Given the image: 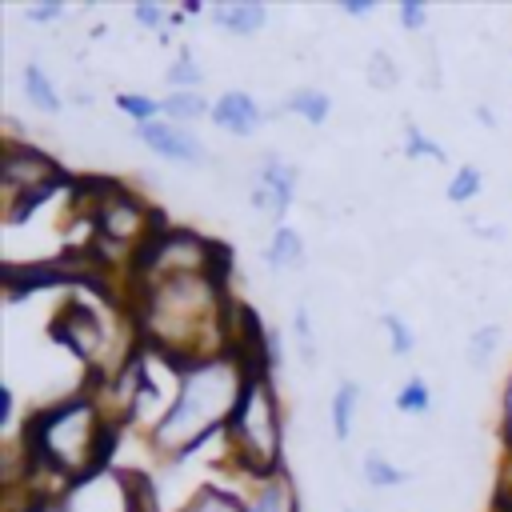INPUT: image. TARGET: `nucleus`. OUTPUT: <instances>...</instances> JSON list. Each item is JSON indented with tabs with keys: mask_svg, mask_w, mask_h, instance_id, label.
<instances>
[{
	"mask_svg": "<svg viewBox=\"0 0 512 512\" xmlns=\"http://www.w3.org/2000/svg\"><path fill=\"white\" fill-rule=\"evenodd\" d=\"M500 444L512 456V372H508L504 392H500Z\"/></svg>",
	"mask_w": 512,
	"mask_h": 512,
	"instance_id": "nucleus-30",
	"label": "nucleus"
},
{
	"mask_svg": "<svg viewBox=\"0 0 512 512\" xmlns=\"http://www.w3.org/2000/svg\"><path fill=\"white\" fill-rule=\"evenodd\" d=\"M180 512H248V504L232 492V488H220V484H200L184 504H180Z\"/></svg>",
	"mask_w": 512,
	"mask_h": 512,
	"instance_id": "nucleus-14",
	"label": "nucleus"
},
{
	"mask_svg": "<svg viewBox=\"0 0 512 512\" xmlns=\"http://www.w3.org/2000/svg\"><path fill=\"white\" fill-rule=\"evenodd\" d=\"M396 408H400V412H428V408H432V392H428L424 376H412V380L396 392Z\"/></svg>",
	"mask_w": 512,
	"mask_h": 512,
	"instance_id": "nucleus-26",
	"label": "nucleus"
},
{
	"mask_svg": "<svg viewBox=\"0 0 512 512\" xmlns=\"http://www.w3.org/2000/svg\"><path fill=\"white\" fill-rule=\"evenodd\" d=\"M168 84H172L176 92H200L204 72H200V64H196L188 52H180V56H176V64L168 68Z\"/></svg>",
	"mask_w": 512,
	"mask_h": 512,
	"instance_id": "nucleus-24",
	"label": "nucleus"
},
{
	"mask_svg": "<svg viewBox=\"0 0 512 512\" xmlns=\"http://www.w3.org/2000/svg\"><path fill=\"white\" fill-rule=\"evenodd\" d=\"M356 404H360V384L356 380H340L336 392H332V436L336 440H348L352 436Z\"/></svg>",
	"mask_w": 512,
	"mask_h": 512,
	"instance_id": "nucleus-16",
	"label": "nucleus"
},
{
	"mask_svg": "<svg viewBox=\"0 0 512 512\" xmlns=\"http://www.w3.org/2000/svg\"><path fill=\"white\" fill-rule=\"evenodd\" d=\"M124 432H128V424H124L120 416L100 412V424H96V436H92V456H88V468L80 472V480H76L72 488H84L92 476H100V472H108V468H112V456L120 452Z\"/></svg>",
	"mask_w": 512,
	"mask_h": 512,
	"instance_id": "nucleus-8",
	"label": "nucleus"
},
{
	"mask_svg": "<svg viewBox=\"0 0 512 512\" xmlns=\"http://www.w3.org/2000/svg\"><path fill=\"white\" fill-rule=\"evenodd\" d=\"M264 260H268V268H272V272H280V268H296V264L304 260V240H300V232H296V228H288V224H276V232H272V240H268Z\"/></svg>",
	"mask_w": 512,
	"mask_h": 512,
	"instance_id": "nucleus-15",
	"label": "nucleus"
},
{
	"mask_svg": "<svg viewBox=\"0 0 512 512\" xmlns=\"http://www.w3.org/2000/svg\"><path fill=\"white\" fill-rule=\"evenodd\" d=\"M364 480H368L372 488H396V484L408 480V472L396 468L392 460H384L380 452H368V456H364Z\"/></svg>",
	"mask_w": 512,
	"mask_h": 512,
	"instance_id": "nucleus-20",
	"label": "nucleus"
},
{
	"mask_svg": "<svg viewBox=\"0 0 512 512\" xmlns=\"http://www.w3.org/2000/svg\"><path fill=\"white\" fill-rule=\"evenodd\" d=\"M60 188H72V176H68V180H56V184H44V188H28V192L8 196V208H4L8 228H20L24 220H32V216L52 200V192H60Z\"/></svg>",
	"mask_w": 512,
	"mask_h": 512,
	"instance_id": "nucleus-13",
	"label": "nucleus"
},
{
	"mask_svg": "<svg viewBox=\"0 0 512 512\" xmlns=\"http://www.w3.org/2000/svg\"><path fill=\"white\" fill-rule=\"evenodd\" d=\"M296 164H288V160H280V156H264V164H260V172H256V184L276 200V216H284L288 212V204L296 200Z\"/></svg>",
	"mask_w": 512,
	"mask_h": 512,
	"instance_id": "nucleus-9",
	"label": "nucleus"
},
{
	"mask_svg": "<svg viewBox=\"0 0 512 512\" xmlns=\"http://www.w3.org/2000/svg\"><path fill=\"white\" fill-rule=\"evenodd\" d=\"M124 512H160V488L144 468H116Z\"/></svg>",
	"mask_w": 512,
	"mask_h": 512,
	"instance_id": "nucleus-10",
	"label": "nucleus"
},
{
	"mask_svg": "<svg viewBox=\"0 0 512 512\" xmlns=\"http://www.w3.org/2000/svg\"><path fill=\"white\" fill-rule=\"evenodd\" d=\"M244 380L248 372L236 352L192 360L184 372H176V396L148 428L152 452L168 464H184L192 452H200L204 440L224 432V420L236 408Z\"/></svg>",
	"mask_w": 512,
	"mask_h": 512,
	"instance_id": "nucleus-1",
	"label": "nucleus"
},
{
	"mask_svg": "<svg viewBox=\"0 0 512 512\" xmlns=\"http://www.w3.org/2000/svg\"><path fill=\"white\" fill-rule=\"evenodd\" d=\"M0 180H4V192L16 196V192H28V188H44V184L68 180V172L48 152L8 136L4 148H0Z\"/></svg>",
	"mask_w": 512,
	"mask_h": 512,
	"instance_id": "nucleus-5",
	"label": "nucleus"
},
{
	"mask_svg": "<svg viewBox=\"0 0 512 512\" xmlns=\"http://www.w3.org/2000/svg\"><path fill=\"white\" fill-rule=\"evenodd\" d=\"M248 512H300L292 476L280 472V476H272V480H260L256 492H252V500H248Z\"/></svg>",
	"mask_w": 512,
	"mask_h": 512,
	"instance_id": "nucleus-12",
	"label": "nucleus"
},
{
	"mask_svg": "<svg viewBox=\"0 0 512 512\" xmlns=\"http://www.w3.org/2000/svg\"><path fill=\"white\" fill-rule=\"evenodd\" d=\"M396 16H400V28L404 32H420L428 24V8L420 0H400V12Z\"/></svg>",
	"mask_w": 512,
	"mask_h": 512,
	"instance_id": "nucleus-31",
	"label": "nucleus"
},
{
	"mask_svg": "<svg viewBox=\"0 0 512 512\" xmlns=\"http://www.w3.org/2000/svg\"><path fill=\"white\" fill-rule=\"evenodd\" d=\"M284 108L296 112V116L308 120V124H324L328 112H332V100H328V92H320V88H296V92L284 100Z\"/></svg>",
	"mask_w": 512,
	"mask_h": 512,
	"instance_id": "nucleus-18",
	"label": "nucleus"
},
{
	"mask_svg": "<svg viewBox=\"0 0 512 512\" xmlns=\"http://www.w3.org/2000/svg\"><path fill=\"white\" fill-rule=\"evenodd\" d=\"M12 416H16V396H12V388H8V384H0V424L8 428V424H12Z\"/></svg>",
	"mask_w": 512,
	"mask_h": 512,
	"instance_id": "nucleus-35",
	"label": "nucleus"
},
{
	"mask_svg": "<svg viewBox=\"0 0 512 512\" xmlns=\"http://www.w3.org/2000/svg\"><path fill=\"white\" fill-rule=\"evenodd\" d=\"M116 108H120L124 116H132L136 124H152V120L164 112V104L152 100V96H144V92H116Z\"/></svg>",
	"mask_w": 512,
	"mask_h": 512,
	"instance_id": "nucleus-21",
	"label": "nucleus"
},
{
	"mask_svg": "<svg viewBox=\"0 0 512 512\" xmlns=\"http://www.w3.org/2000/svg\"><path fill=\"white\" fill-rule=\"evenodd\" d=\"M496 344H500V328L496 324H480V332H472V340H468V360L472 364L488 360L496 352Z\"/></svg>",
	"mask_w": 512,
	"mask_h": 512,
	"instance_id": "nucleus-27",
	"label": "nucleus"
},
{
	"mask_svg": "<svg viewBox=\"0 0 512 512\" xmlns=\"http://www.w3.org/2000/svg\"><path fill=\"white\" fill-rule=\"evenodd\" d=\"M372 4H376V0H344V4H340V12H344V16H368V12H372Z\"/></svg>",
	"mask_w": 512,
	"mask_h": 512,
	"instance_id": "nucleus-36",
	"label": "nucleus"
},
{
	"mask_svg": "<svg viewBox=\"0 0 512 512\" xmlns=\"http://www.w3.org/2000/svg\"><path fill=\"white\" fill-rule=\"evenodd\" d=\"M0 284H4V296L16 304L32 292H44V288H60V284H76V288H92L96 292V280L80 276L76 268H68L60 256L56 260H4L0 264Z\"/></svg>",
	"mask_w": 512,
	"mask_h": 512,
	"instance_id": "nucleus-4",
	"label": "nucleus"
},
{
	"mask_svg": "<svg viewBox=\"0 0 512 512\" xmlns=\"http://www.w3.org/2000/svg\"><path fill=\"white\" fill-rule=\"evenodd\" d=\"M52 340L64 344L76 360H84L88 368H100L104 360V344H108V324L104 316L96 312V304L80 300V296H68L64 308L52 316Z\"/></svg>",
	"mask_w": 512,
	"mask_h": 512,
	"instance_id": "nucleus-3",
	"label": "nucleus"
},
{
	"mask_svg": "<svg viewBox=\"0 0 512 512\" xmlns=\"http://www.w3.org/2000/svg\"><path fill=\"white\" fill-rule=\"evenodd\" d=\"M212 20H216L224 32H232V36H252V32H260V28L268 24V8L256 4V0H236V4L212 8Z\"/></svg>",
	"mask_w": 512,
	"mask_h": 512,
	"instance_id": "nucleus-11",
	"label": "nucleus"
},
{
	"mask_svg": "<svg viewBox=\"0 0 512 512\" xmlns=\"http://www.w3.org/2000/svg\"><path fill=\"white\" fill-rule=\"evenodd\" d=\"M204 276H208L216 288H228V280H232V244H224V240H212V244H208Z\"/></svg>",
	"mask_w": 512,
	"mask_h": 512,
	"instance_id": "nucleus-23",
	"label": "nucleus"
},
{
	"mask_svg": "<svg viewBox=\"0 0 512 512\" xmlns=\"http://www.w3.org/2000/svg\"><path fill=\"white\" fill-rule=\"evenodd\" d=\"M24 92H28L32 108H40V112H60V92L52 88L48 72H44L36 60L24 68Z\"/></svg>",
	"mask_w": 512,
	"mask_h": 512,
	"instance_id": "nucleus-19",
	"label": "nucleus"
},
{
	"mask_svg": "<svg viewBox=\"0 0 512 512\" xmlns=\"http://www.w3.org/2000/svg\"><path fill=\"white\" fill-rule=\"evenodd\" d=\"M132 16H136V24H140V28H152V32H160L164 24H172V16H168L160 4H148V0H144V4H136V8H132Z\"/></svg>",
	"mask_w": 512,
	"mask_h": 512,
	"instance_id": "nucleus-32",
	"label": "nucleus"
},
{
	"mask_svg": "<svg viewBox=\"0 0 512 512\" xmlns=\"http://www.w3.org/2000/svg\"><path fill=\"white\" fill-rule=\"evenodd\" d=\"M368 84L372 88H392L396 84V64L388 52H372L368 56Z\"/></svg>",
	"mask_w": 512,
	"mask_h": 512,
	"instance_id": "nucleus-28",
	"label": "nucleus"
},
{
	"mask_svg": "<svg viewBox=\"0 0 512 512\" xmlns=\"http://www.w3.org/2000/svg\"><path fill=\"white\" fill-rule=\"evenodd\" d=\"M160 104H164V116H168L172 124H188V120L212 116V100H204L200 92H172V96H164Z\"/></svg>",
	"mask_w": 512,
	"mask_h": 512,
	"instance_id": "nucleus-17",
	"label": "nucleus"
},
{
	"mask_svg": "<svg viewBox=\"0 0 512 512\" xmlns=\"http://www.w3.org/2000/svg\"><path fill=\"white\" fill-rule=\"evenodd\" d=\"M136 136L164 160H176V164H204L208 160V148L184 128V124H172V120H152V124H140Z\"/></svg>",
	"mask_w": 512,
	"mask_h": 512,
	"instance_id": "nucleus-6",
	"label": "nucleus"
},
{
	"mask_svg": "<svg viewBox=\"0 0 512 512\" xmlns=\"http://www.w3.org/2000/svg\"><path fill=\"white\" fill-rule=\"evenodd\" d=\"M24 16H28L32 24H52V20H60V16H64V4H56V0H44V4L28 8Z\"/></svg>",
	"mask_w": 512,
	"mask_h": 512,
	"instance_id": "nucleus-34",
	"label": "nucleus"
},
{
	"mask_svg": "<svg viewBox=\"0 0 512 512\" xmlns=\"http://www.w3.org/2000/svg\"><path fill=\"white\" fill-rule=\"evenodd\" d=\"M292 332H296V340H300L304 360H312L316 344H312V316H308V308H304V304H300V308H296V316H292Z\"/></svg>",
	"mask_w": 512,
	"mask_h": 512,
	"instance_id": "nucleus-33",
	"label": "nucleus"
},
{
	"mask_svg": "<svg viewBox=\"0 0 512 512\" xmlns=\"http://www.w3.org/2000/svg\"><path fill=\"white\" fill-rule=\"evenodd\" d=\"M212 120H216L224 132H232V136H248V132L260 128L264 108L256 104V96H248V92H240V88H228L224 96L212 100Z\"/></svg>",
	"mask_w": 512,
	"mask_h": 512,
	"instance_id": "nucleus-7",
	"label": "nucleus"
},
{
	"mask_svg": "<svg viewBox=\"0 0 512 512\" xmlns=\"http://www.w3.org/2000/svg\"><path fill=\"white\" fill-rule=\"evenodd\" d=\"M508 464H512V456H508ZM504 480H508V476H504Z\"/></svg>",
	"mask_w": 512,
	"mask_h": 512,
	"instance_id": "nucleus-37",
	"label": "nucleus"
},
{
	"mask_svg": "<svg viewBox=\"0 0 512 512\" xmlns=\"http://www.w3.org/2000/svg\"><path fill=\"white\" fill-rule=\"evenodd\" d=\"M480 184H484V176H480V168H472V164H460L452 176H448V200L452 204H468L472 196H480Z\"/></svg>",
	"mask_w": 512,
	"mask_h": 512,
	"instance_id": "nucleus-22",
	"label": "nucleus"
},
{
	"mask_svg": "<svg viewBox=\"0 0 512 512\" xmlns=\"http://www.w3.org/2000/svg\"><path fill=\"white\" fill-rule=\"evenodd\" d=\"M404 156H408V160H444V148H440L424 128L408 124V128H404Z\"/></svg>",
	"mask_w": 512,
	"mask_h": 512,
	"instance_id": "nucleus-25",
	"label": "nucleus"
},
{
	"mask_svg": "<svg viewBox=\"0 0 512 512\" xmlns=\"http://www.w3.org/2000/svg\"><path fill=\"white\" fill-rule=\"evenodd\" d=\"M384 332H388V340H392V352H396V356H408V352H412L416 336L408 332V324H404L396 312H384Z\"/></svg>",
	"mask_w": 512,
	"mask_h": 512,
	"instance_id": "nucleus-29",
	"label": "nucleus"
},
{
	"mask_svg": "<svg viewBox=\"0 0 512 512\" xmlns=\"http://www.w3.org/2000/svg\"><path fill=\"white\" fill-rule=\"evenodd\" d=\"M224 456L248 480H272L284 472V412L272 376H248L236 408L224 420Z\"/></svg>",
	"mask_w": 512,
	"mask_h": 512,
	"instance_id": "nucleus-2",
	"label": "nucleus"
}]
</instances>
